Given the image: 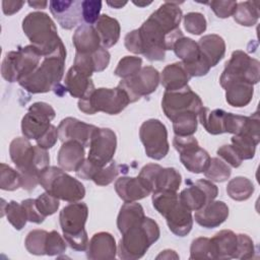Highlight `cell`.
Listing matches in <instances>:
<instances>
[{"mask_svg": "<svg viewBox=\"0 0 260 260\" xmlns=\"http://www.w3.org/2000/svg\"><path fill=\"white\" fill-rule=\"evenodd\" d=\"M198 46L201 56L210 68L217 65L225 54V43L220 36L215 34L205 35L200 38Z\"/></svg>", "mask_w": 260, "mask_h": 260, "instance_id": "obj_28", "label": "cell"}, {"mask_svg": "<svg viewBox=\"0 0 260 260\" xmlns=\"http://www.w3.org/2000/svg\"><path fill=\"white\" fill-rule=\"evenodd\" d=\"M184 26L187 32L192 35H201L206 30L207 21L205 16L200 12H189L183 16Z\"/></svg>", "mask_w": 260, "mask_h": 260, "instance_id": "obj_48", "label": "cell"}, {"mask_svg": "<svg viewBox=\"0 0 260 260\" xmlns=\"http://www.w3.org/2000/svg\"><path fill=\"white\" fill-rule=\"evenodd\" d=\"M255 247L253 240L245 234L238 235V249L235 258L236 259H251L254 257Z\"/></svg>", "mask_w": 260, "mask_h": 260, "instance_id": "obj_52", "label": "cell"}, {"mask_svg": "<svg viewBox=\"0 0 260 260\" xmlns=\"http://www.w3.org/2000/svg\"><path fill=\"white\" fill-rule=\"evenodd\" d=\"M58 138H59L58 128L51 124V126L45 132V134L41 138L36 140V141H37V145H39L40 147L48 150V149L52 148L56 144Z\"/></svg>", "mask_w": 260, "mask_h": 260, "instance_id": "obj_55", "label": "cell"}, {"mask_svg": "<svg viewBox=\"0 0 260 260\" xmlns=\"http://www.w3.org/2000/svg\"><path fill=\"white\" fill-rule=\"evenodd\" d=\"M226 103L236 108L246 107L250 104L254 94V85L244 81L232 82L225 87Z\"/></svg>", "mask_w": 260, "mask_h": 260, "instance_id": "obj_33", "label": "cell"}, {"mask_svg": "<svg viewBox=\"0 0 260 260\" xmlns=\"http://www.w3.org/2000/svg\"><path fill=\"white\" fill-rule=\"evenodd\" d=\"M259 141L248 134H238L232 137V145L243 160L254 157Z\"/></svg>", "mask_w": 260, "mask_h": 260, "instance_id": "obj_41", "label": "cell"}, {"mask_svg": "<svg viewBox=\"0 0 260 260\" xmlns=\"http://www.w3.org/2000/svg\"><path fill=\"white\" fill-rule=\"evenodd\" d=\"M84 148L76 141L63 142L57 155L59 167L65 172H76L85 159Z\"/></svg>", "mask_w": 260, "mask_h": 260, "instance_id": "obj_25", "label": "cell"}, {"mask_svg": "<svg viewBox=\"0 0 260 260\" xmlns=\"http://www.w3.org/2000/svg\"><path fill=\"white\" fill-rule=\"evenodd\" d=\"M124 44L126 49L129 52H132L134 54L141 55V44H140V39H139V34L138 29H134L129 31L124 39Z\"/></svg>", "mask_w": 260, "mask_h": 260, "instance_id": "obj_58", "label": "cell"}, {"mask_svg": "<svg viewBox=\"0 0 260 260\" xmlns=\"http://www.w3.org/2000/svg\"><path fill=\"white\" fill-rule=\"evenodd\" d=\"M214 259H233L238 249V235L231 230H222L211 239Z\"/></svg>", "mask_w": 260, "mask_h": 260, "instance_id": "obj_30", "label": "cell"}, {"mask_svg": "<svg viewBox=\"0 0 260 260\" xmlns=\"http://www.w3.org/2000/svg\"><path fill=\"white\" fill-rule=\"evenodd\" d=\"M40 185L46 192L67 202H78L85 195V188L80 181L66 174L60 167H48L42 171Z\"/></svg>", "mask_w": 260, "mask_h": 260, "instance_id": "obj_8", "label": "cell"}, {"mask_svg": "<svg viewBox=\"0 0 260 260\" xmlns=\"http://www.w3.org/2000/svg\"><path fill=\"white\" fill-rule=\"evenodd\" d=\"M138 178L150 193L158 191L177 192L181 182V174L174 168H162L157 164H147L139 172Z\"/></svg>", "mask_w": 260, "mask_h": 260, "instance_id": "obj_14", "label": "cell"}, {"mask_svg": "<svg viewBox=\"0 0 260 260\" xmlns=\"http://www.w3.org/2000/svg\"><path fill=\"white\" fill-rule=\"evenodd\" d=\"M94 27L99 34L103 48H111L119 41L121 26L116 18H113L108 14H101Z\"/></svg>", "mask_w": 260, "mask_h": 260, "instance_id": "obj_32", "label": "cell"}, {"mask_svg": "<svg viewBox=\"0 0 260 260\" xmlns=\"http://www.w3.org/2000/svg\"><path fill=\"white\" fill-rule=\"evenodd\" d=\"M24 5V1H3L2 2V10L5 15H12L18 12L22 6Z\"/></svg>", "mask_w": 260, "mask_h": 260, "instance_id": "obj_59", "label": "cell"}, {"mask_svg": "<svg viewBox=\"0 0 260 260\" xmlns=\"http://www.w3.org/2000/svg\"><path fill=\"white\" fill-rule=\"evenodd\" d=\"M218 195V188L211 181L201 179L192 183L179 194L181 202L191 211H197Z\"/></svg>", "mask_w": 260, "mask_h": 260, "instance_id": "obj_19", "label": "cell"}, {"mask_svg": "<svg viewBox=\"0 0 260 260\" xmlns=\"http://www.w3.org/2000/svg\"><path fill=\"white\" fill-rule=\"evenodd\" d=\"M145 217L141 204L135 202H125L120 208L117 217V226L121 234L127 232L130 228L139 223Z\"/></svg>", "mask_w": 260, "mask_h": 260, "instance_id": "obj_34", "label": "cell"}, {"mask_svg": "<svg viewBox=\"0 0 260 260\" xmlns=\"http://www.w3.org/2000/svg\"><path fill=\"white\" fill-rule=\"evenodd\" d=\"M129 104L130 100L127 93L117 86L115 88H94L84 98L79 99L77 105L78 109L87 115H93L98 112L117 115Z\"/></svg>", "mask_w": 260, "mask_h": 260, "instance_id": "obj_9", "label": "cell"}, {"mask_svg": "<svg viewBox=\"0 0 260 260\" xmlns=\"http://www.w3.org/2000/svg\"><path fill=\"white\" fill-rule=\"evenodd\" d=\"M173 145L180 154L183 166L191 173H204L210 162L208 152L200 147L197 139L192 136H177L173 139Z\"/></svg>", "mask_w": 260, "mask_h": 260, "instance_id": "obj_15", "label": "cell"}, {"mask_svg": "<svg viewBox=\"0 0 260 260\" xmlns=\"http://www.w3.org/2000/svg\"><path fill=\"white\" fill-rule=\"evenodd\" d=\"M229 213V207L223 201L212 200L201 209L195 211L194 219L199 225L205 229H213L223 223Z\"/></svg>", "mask_w": 260, "mask_h": 260, "instance_id": "obj_22", "label": "cell"}, {"mask_svg": "<svg viewBox=\"0 0 260 260\" xmlns=\"http://www.w3.org/2000/svg\"><path fill=\"white\" fill-rule=\"evenodd\" d=\"M101 169V167H98L92 161H90L88 158H85L82 162V165L78 168V170L75 172L76 176L82 180H91L93 179L96 172Z\"/></svg>", "mask_w": 260, "mask_h": 260, "instance_id": "obj_57", "label": "cell"}, {"mask_svg": "<svg viewBox=\"0 0 260 260\" xmlns=\"http://www.w3.org/2000/svg\"><path fill=\"white\" fill-rule=\"evenodd\" d=\"M203 108L200 96L189 85L178 90H166L161 100V109L171 121L184 113L193 112L199 114Z\"/></svg>", "mask_w": 260, "mask_h": 260, "instance_id": "obj_13", "label": "cell"}, {"mask_svg": "<svg viewBox=\"0 0 260 260\" xmlns=\"http://www.w3.org/2000/svg\"><path fill=\"white\" fill-rule=\"evenodd\" d=\"M139 138L148 157L159 160L164 158L170 149L167 127L157 119L144 121L139 128Z\"/></svg>", "mask_w": 260, "mask_h": 260, "instance_id": "obj_12", "label": "cell"}, {"mask_svg": "<svg viewBox=\"0 0 260 260\" xmlns=\"http://www.w3.org/2000/svg\"><path fill=\"white\" fill-rule=\"evenodd\" d=\"M81 2L77 0L50 1V11L62 28L72 29L83 20Z\"/></svg>", "mask_w": 260, "mask_h": 260, "instance_id": "obj_21", "label": "cell"}, {"mask_svg": "<svg viewBox=\"0 0 260 260\" xmlns=\"http://www.w3.org/2000/svg\"><path fill=\"white\" fill-rule=\"evenodd\" d=\"M110 57L109 51L101 47L99 50L89 54L76 53L73 65L91 76L93 72H102L108 67Z\"/></svg>", "mask_w": 260, "mask_h": 260, "instance_id": "obj_26", "label": "cell"}, {"mask_svg": "<svg viewBox=\"0 0 260 260\" xmlns=\"http://www.w3.org/2000/svg\"><path fill=\"white\" fill-rule=\"evenodd\" d=\"M259 76V61L250 57L244 51L236 50L225 63V67L219 77V82L222 88L232 82L238 81H244L254 85L258 83Z\"/></svg>", "mask_w": 260, "mask_h": 260, "instance_id": "obj_11", "label": "cell"}, {"mask_svg": "<svg viewBox=\"0 0 260 260\" xmlns=\"http://www.w3.org/2000/svg\"><path fill=\"white\" fill-rule=\"evenodd\" d=\"M35 202L38 210L45 217L54 214L60 205L59 199L49 194L48 192L42 193L38 198L35 199Z\"/></svg>", "mask_w": 260, "mask_h": 260, "instance_id": "obj_49", "label": "cell"}, {"mask_svg": "<svg viewBox=\"0 0 260 260\" xmlns=\"http://www.w3.org/2000/svg\"><path fill=\"white\" fill-rule=\"evenodd\" d=\"M64 86L71 96L82 99L94 89L91 76L81 71L74 65L69 68L65 75Z\"/></svg>", "mask_w": 260, "mask_h": 260, "instance_id": "obj_24", "label": "cell"}, {"mask_svg": "<svg viewBox=\"0 0 260 260\" xmlns=\"http://www.w3.org/2000/svg\"><path fill=\"white\" fill-rule=\"evenodd\" d=\"M66 248L67 243L58 232L52 231L48 233L46 239V255L56 256L63 254L66 251Z\"/></svg>", "mask_w": 260, "mask_h": 260, "instance_id": "obj_50", "label": "cell"}, {"mask_svg": "<svg viewBox=\"0 0 260 260\" xmlns=\"http://www.w3.org/2000/svg\"><path fill=\"white\" fill-rule=\"evenodd\" d=\"M66 49L43 58L40 65L18 83L30 93H45L54 89L63 78Z\"/></svg>", "mask_w": 260, "mask_h": 260, "instance_id": "obj_4", "label": "cell"}, {"mask_svg": "<svg viewBox=\"0 0 260 260\" xmlns=\"http://www.w3.org/2000/svg\"><path fill=\"white\" fill-rule=\"evenodd\" d=\"M55 116V110L47 103L37 102L30 105L27 113L21 120V132L23 137L28 140H38L41 138L51 126V121Z\"/></svg>", "mask_w": 260, "mask_h": 260, "instance_id": "obj_16", "label": "cell"}, {"mask_svg": "<svg viewBox=\"0 0 260 260\" xmlns=\"http://www.w3.org/2000/svg\"><path fill=\"white\" fill-rule=\"evenodd\" d=\"M107 4L113 8H122L127 4V2H122V1H107Z\"/></svg>", "mask_w": 260, "mask_h": 260, "instance_id": "obj_62", "label": "cell"}, {"mask_svg": "<svg viewBox=\"0 0 260 260\" xmlns=\"http://www.w3.org/2000/svg\"><path fill=\"white\" fill-rule=\"evenodd\" d=\"M117 254V245L115 238L107 232L94 234L88 242L86 257L91 260L115 259Z\"/></svg>", "mask_w": 260, "mask_h": 260, "instance_id": "obj_23", "label": "cell"}, {"mask_svg": "<svg viewBox=\"0 0 260 260\" xmlns=\"http://www.w3.org/2000/svg\"><path fill=\"white\" fill-rule=\"evenodd\" d=\"M115 190L124 202H135L147 197L150 191L138 177H121L115 182Z\"/></svg>", "mask_w": 260, "mask_h": 260, "instance_id": "obj_27", "label": "cell"}, {"mask_svg": "<svg viewBox=\"0 0 260 260\" xmlns=\"http://www.w3.org/2000/svg\"><path fill=\"white\" fill-rule=\"evenodd\" d=\"M9 154L21 176V188L32 191L40 184V174L49 167L50 156L47 149L31 145L25 137H16L10 142Z\"/></svg>", "mask_w": 260, "mask_h": 260, "instance_id": "obj_2", "label": "cell"}, {"mask_svg": "<svg viewBox=\"0 0 260 260\" xmlns=\"http://www.w3.org/2000/svg\"><path fill=\"white\" fill-rule=\"evenodd\" d=\"M216 153L219 156V158H221L225 164H228L232 168H239L243 162V159L240 157V155L235 150L233 145H221L220 147H218Z\"/></svg>", "mask_w": 260, "mask_h": 260, "instance_id": "obj_53", "label": "cell"}, {"mask_svg": "<svg viewBox=\"0 0 260 260\" xmlns=\"http://www.w3.org/2000/svg\"><path fill=\"white\" fill-rule=\"evenodd\" d=\"M72 42L76 53L80 54H89L102 47L99 34L90 24H80L73 34Z\"/></svg>", "mask_w": 260, "mask_h": 260, "instance_id": "obj_29", "label": "cell"}, {"mask_svg": "<svg viewBox=\"0 0 260 260\" xmlns=\"http://www.w3.org/2000/svg\"><path fill=\"white\" fill-rule=\"evenodd\" d=\"M156 259H167V260H170V259H179V255L176 253V251L174 250H171V249H166L164 251H161L157 256H156Z\"/></svg>", "mask_w": 260, "mask_h": 260, "instance_id": "obj_60", "label": "cell"}, {"mask_svg": "<svg viewBox=\"0 0 260 260\" xmlns=\"http://www.w3.org/2000/svg\"><path fill=\"white\" fill-rule=\"evenodd\" d=\"M210 6L211 10L215 13V15L219 18H228L232 16L237 7L236 1H210L207 2Z\"/></svg>", "mask_w": 260, "mask_h": 260, "instance_id": "obj_54", "label": "cell"}, {"mask_svg": "<svg viewBox=\"0 0 260 260\" xmlns=\"http://www.w3.org/2000/svg\"><path fill=\"white\" fill-rule=\"evenodd\" d=\"M159 236V226L156 221L145 216L139 223L122 234L117 247L118 257L123 260H136L143 257Z\"/></svg>", "mask_w": 260, "mask_h": 260, "instance_id": "obj_5", "label": "cell"}, {"mask_svg": "<svg viewBox=\"0 0 260 260\" xmlns=\"http://www.w3.org/2000/svg\"><path fill=\"white\" fill-rule=\"evenodd\" d=\"M173 50L184 66L192 65L202 59L198 43L187 37L178 39L174 44Z\"/></svg>", "mask_w": 260, "mask_h": 260, "instance_id": "obj_36", "label": "cell"}, {"mask_svg": "<svg viewBox=\"0 0 260 260\" xmlns=\"http://www.w3.org/2000/svg\"><path fill=\"white\" fill-rule=\"evenodd\" d=\"M178 2H164L138 29L141 55L149 61H161L166 51L173 50L176 41L184 37L180 22L183 13Z\"/></svg>", "mask_w": 260, "mask_h": 260, "instance_id": "obj_1", "label": "cell"}, {"mask_svg": "<svg viewBox=\"0 0 260 260\" xmlns=\"http://www.w3.org/2000/svg\"><path fill=\"white\" fill-rule=\"evenodd\" d=\"M27 3L30 7L36 8V9H44L49 4V2H47V1H28Z\"/></svg>", "mask_w": 260, "mask_h": 260, "instance_id": "obj_61", "label": "cell"}, {"mask_svg": "<svg viewBox=\"0 0 260 260\" xmlns=\"http://www.w3.org/2000/svg\"><path fill=\"white\" fill-rule=\"evenodd\" d=\"M21 204H22V206H23L24 209H25V212H26L28 221L34 222V223H42V222L45 220L46 217L43 216V215L40 213V211L38 210V208H37V206H36L35 199L28 198V199L22 200V201H21Z\"/></svg>", "mask_w": 260, "mask_h": 260, "instance_id": "obj_56", "label": "cell"}, {"mask_svg": "<svg viewBox=\"0 0 260 260\" xmlns=\"http://www.w3.org/2000/svg\"><path fill=\"white\" fill-rule=\"evenodd\" d=\"M116 148V133L110 128L96 127L91 136L87 158L98 167H106L113 160Z\"/></svg>", "mask_w": 260, "mask_h": 260, "instance_id": "obj_18", "label": "cell"}, {"mask_svg": "<svg viewBox=\"0 0 260 260\" xmlns=\"http://www.w3.org/2000/svg\"><path fill=\"white\" fill-rule=\"evenodd\" d=\"M22 30L30 45L36 47L44 57L65 49L55 22L45 12H29L22 20Z\"/></svg>", "mask_w": 260, "mask_h": 260, "instance_id": "obj_3", "label": "cell"}, {"mask_svg": "<svg viewBox=\"0 0 260 260\" xmlns=\"http://www.w3.org/2000/svg\"><path fill=\"white\" fill-rule=\"evenodd\" d=\"M142 59L136 56H125L123 57L114 71L115 75L121 79H126L134 76L142 68Z\"/></svg>", "mask_w": 260, "mask_h": 260, "instance_id": "obj_43", "label": "cell"}, {"mask_svg": "<svg viewBox=\"0 0 260 260\" xmlns=\"http://www.w3.org/2000/svg\"><path fill=\"white\" fill-rule=\"evenodd\" d=\"M0 188L5 191L17 190L22 185L19 172L2 162L0 167Z\"/></svg>", "mask_w": 260, "mask_h": 260, "instance_id": "obj_45", "label": "cell"}, {"mask_svg": "<svg viewBox=\"0 0 260 260\" xmlns=\"http://www.w3.org/2000/svg\"><path fill=\"white\" fill-rule=\"evenodd\" d=\"M226 113L228 112L221 109L210 111L208 108L203 107L198 114V119L208 133L212 135H218L225 133Z\"/></svg>", "mask_w": 260, "mask_h": 260, "instance_id": "obj_35", "label": "cell"}, {"mask_svg": "<svg viewBox=\"0 0 260 260\" xmlns=\"http://www.w3.org/2000/svg\"><path fill=\"white\" fill-rule=\"evenodd\" d=\"M231 167L218 157H211L204 172L205 177L211 182H224L231 177Z\"/></svg>", "mask_w": 260, "mask_h": 260, "instance_id": "obj_42", "label": "cell"}, {"mask_svg": "<svg viewBox=\"0 0 260 260\" xmlns=\"http://www.w3.org/2000/svg\"><path fill=\"white\" fill-rule=\"evenodd\" d=\"M43 58L42 53L32 45L19 48L17 51H10L2 60V77L9 82H19L36 70Z\"/></svg>", "mask_w": 260, "mask_h": 260, "instance_id": "obj_10", "label": "cell"}, {"mask_svg": "<svg viewBox=\"0 0 260 260\" xmlns=\"http://www.w3.org/2000/svg\"><path fill=\"white\" fill-rule=\"evenodd\" d=\"M133 3L135 4V5H137V6H140V7H143V6H146V5H149L151 2H135V1H133Z\"/></svg>", "mask_w": 260, "mask_h": 260, "instance_id": "obj_63", "label": "cell"}, {"mask_svg": "<svg viewBox=\"0 0 260 260\" xmlns=\"http://www.w3.org/2000/svg\"><path fill=\"white\" fill-rule=\"evenodd\" d=\"M253 183L246 177H235L226 186L228 195L236 201H244L254 193Z\"/></svg>", "mask_w": 260, "mask_h": 260, "instance_id": "obj_38", "label": "cell"}, {"mask_svg": "<svg viewBox=\"0 0 260 260\" xmlns=\"http://www.w3.org/2000/svg\"><path fill=\"white\" fill-rule=\"evenodd\" d=\"M96 129L94 125L84 123L76 118L67 117L63 119L59 126V139L65 141H76L84 147H89L91 136Z\"/></svg>", "mask_w": 260, "mask_h": 260, "instance_id": "obj_20", "label": "cell"}, {"mask_svg": "<svg viewBox=\"0 0 260 260\" xmlns=\"http://www.w3.org/2000/svg\"><path fill=\"white\" fill-rule=\"evenodd\" d=\"M233 16L235 21L239 24L244 26H253L259 19L258 2L244 1L237 3Z\"/></svg>", "mask_w": 260, "mask_h": 260, "instance_id": "obj_37", "label": "cell"}, {"mask_svg": "<svg viewBox=\"0 0 260 260\" xmlns=\"http://www.w3.org/2000/svg\"><path fill=\"white\" fill-rule=\"evenodd\" d=\"M1 210V215L4 216L6 214L7 220L17 231H20L22 228H24L25 223L28 221L25 209L21 203H17L16 201H10L5 203L4 200H2Z\"/></svg>", "mask_w": 260, "mask_h": 260, "instance_id": "obj_39", "label": "cell"}, {"mask_svg": "<svg viewBox=\"0 0 260 260\" xmlns=\"http://www.w3.org/2000/svg\"><path fill=\"white\" fill-rule=\"evenodd\" d=\"M173 130L177 136H192L197 131L198 116L193 112H187L175 117Z\"/></svg>", "mask_w": 260, "mask_h": 260, "instance_id": "obj_40", "label": "cell"}, {"mask_svg": "<svg viewBox=\"0 0 260 260\" xmlns=\"http://www.w3.org/2000/svg\"><path fill=\"white\" fill-rule=\"evenodd\" d=\"M123 167L124 166H119L112 160L109 165L101 168L96 172L92 181L98 186H108L118 177Z\"/></svg>", "mask_w": 260, "mask_h": 260, "instance_id": "obj_47", "label": "cell"}, {"mask_svg": "<svg viewBox=\"0 0 260 260\" xmlns=\"http://www.w3.org/2000/svg\"><path fill=\"white\" fill-rule=\"evenodd\" d=\"M191 76L182 62L167 65L160 74V83L166 90H178L188 85Z\"/></svg>", "mask_w": 260, "mask_h": 260, "instance_id": "obj_31", "label": "cell"}, {"mask_svg": "<svg viewBox=\"0 0 260 260\" xmlns=\"http://www.w3.org/2000/svg\"><path fill=\"white\" fill-rule=\"evenodd\" d=\"M152 205L166 218L167 224L174 235L185 237L191 232L193 226L192 211L181 202L177 192H153Z\"/></svg>", "mask_w": 260, "mask_h": 260, "instance_id": "obj_6", "label": "cell"}, {"mask_svg": "<svg viewBox=\"0 0 260 260\" xmlns=\"http://www.w3.org/2000/svg\"><path fill=\"white\" fill-rule=\"evenodd\" d=\"M102 1H92V0H85L81 2V9H82V18L86 22V24L92 25L98 21L101 14L102 9Z\"/></svg>", "mask_w": 260, "mask_h": 260, "instance_id": "obj_51", "label": "cell"}, {"mask_svg": "<svg viewBox=\"0 0 260 260\" xmlns=\"http://www.w3.org/2000/svg\"><path fill=\"white\" fill-rule=\"evenodd\" d=\"M189 258L192 260L214 259L211 240L206 237H199L194 239L190 247Z\"/></svg>", "mask_w": 260, "mask_h": 260, "instance_id": "obj_46", "label": "cell"}, {"mask_svg": "<svg viewBox=\"0 0 260 260\" xmlns=\"http://www.w3.org/2000/svg\"><path fill=\"white\" fill-rule=\"evenodd\" d=\"M159 82V72L152 66H144L134 76L121 79L118 86L127 93L130 103H135L140 98L155 91Z\"/></svg>", "mask_w": 260, "mask_h": 260, "instance_id": "obj_17", "label": "cell"}, {"mask_svg": "<svg viewBox=\"0 0 260 260\" xmlns=\"http://www.w3.org/2000/svg\"><path fill=\"white\" fill-rule=\"evenodd\" d=\"M48 232L44 230L30 231L24 240L26 250L32 255H46V239Z\"/></svg>", "mask_w": 260, "mask_h": 260, "instance_id": "obj_44", "label": "cell"}, {"mask_svg": "<svg viewBox=\"0 0 260 260\" xmlns=\"http://www.w3.org/2000/svg\"><path fill=\"white\" fill-rule=\"evenodd\" d=\"M88 216L87 205L83 202H71L62 208L59 221L63 237L69 247L75 251H86L88 237L85 222Z\"/></svg>", "mask_w": 260, "mask_h": 260, "instance_id": "obj_7", "label": "cell"}]
</instances>
